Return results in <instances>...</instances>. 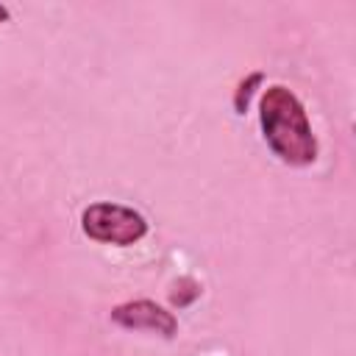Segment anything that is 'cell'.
I'll list each match as a JSON object with an SVG mask.
<instances>
[{"label": "cell", "mask_w": 356, "mask_h": 356, "mask_svg": "<svg viewBox=\"0 0 356 356\" xmlns=\"http://www.w3.org/2000/svg\"><path fill=\"white\" fill-rule=\"evenodd\" d=\"M259 125L264 145L281 164L309 167L317 161V136L312 131L309 114L300 97L284 83H273L261 92L259 100Z\"/></svg>", "instance_id": "1"}, {"label": "cell", "mask_w": 356, "mask_h": 356, "mask_svg": "<svg viewBox=\"0 0 356 356\" xmlns=\"http://www.w3.org/2000/svg\"><path fill=\"white\" fill-rule=\"evenodd\" d=\"M81 231L92 242L114 245V248H131L147 236L150 222L145 220L142 211H136L131 206L100 200V203H89L81 211Z\"/></svg>", "instance_id": "2"}, {"label": "cell", "mask_w": 356, "mask_h": 356, "mask_svg": "<svg viewBox=\"0 0 356 356\" xmlns=\"http://www.w3.org/2000/svg\"><path fill=\"white\" fill-rule=\"evenodd\" d=\"M108 320L125 331H153L164 339H172L178 334V317L164 309L161 303L150 300V298H136V300H125L117 303L108 312Z\"/></svg>", "instance_id": "3"}, {"label": "cell", "mask_w": 356, "mask_h": 356, "mask_svg": "<svg viewBox=\"0 0 356 356\" xmlns=\"http://www.w3.org/2000/svg\"><path fill=\"white\" fill-rule=\"evenodd\" d=\"M264 83V72H250L248 78H242L239 83H236V89H234V114H239V117H245V111H248V106H250V97L256 95V89Z\"/></svg>", "instance_id": "4"}, {"label": "cell", "mask_w": 356, "mask_h": 356, "mask_svg": "<svg viewBox=\"0 0 356 356\" xmlns=\"http://www.w3.org/2000/svg\"><path fill=\"white\" fill-rule=\"evenodd\" d=\"M200 292H203L200 284H197L195 278L184 275V278H178L175 286H172V292H170V303L178 306V309H186V306H192V303L200 298Z\"/></svg>", "instance_id": "5"}, {"label": "cell", "mask_w": 356, "mask_h": 356, "mask_svg": "<svg viewBox=\"0 0 356 356\" xmlns=\"http://www.w3.org/2000/svg\"><path fill=\"white\" fill-rule=\"evenodd\" d=\"M3 22H11V11H8V6L0 3V25H3Z\"/></svg>", "instance_id": "6"}]
</instances>
